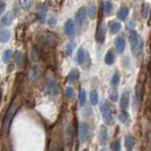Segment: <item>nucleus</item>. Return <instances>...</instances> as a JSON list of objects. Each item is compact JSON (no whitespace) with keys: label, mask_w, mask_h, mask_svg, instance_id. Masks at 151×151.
<instances>
[{"label":"nucleus","mask_w":151,"mask_h":151,"mask_svg":"<svg viewBox=\"0 0 151 151\" xmlns=\"http://www.w3.org/2000/svg\"><path fill=\"white\" fill-rule=\"evenodd\" d=\"M129 42L131 47V51L135 56H138L142 53L144 49V41L142 37L135 31L129 32Z\"/></svg>","instance_id":"1"},{"label":"nucleus","mask_w":151,"mask_h":151,"mask_svg":"<svg viewBox=\"0 0 151 151\" xmlns=\"http://www.w3.org/2000/svg\"><path fill=\"white\" fill-rule=\"evenodd\" d=\"M100 111L103 117V121L105 122L107 125H112L114 124V119L112 116V111H111V104L108 101L104 100L100 104Z\"/></svg>","instance_id":"2"},{"label":"nucleus","mask_w":151,"mask_h":151,"mask_svg":"<svg viewBox=\"0 0 151 151\" xmlns=\"http://www.w3.org/2000/svg\"><path fill=\"white\" fill-rule=\"evenodd\" d=\"M45 86V90L49 95L53 97L59 95V92H60L59 84H58V81H57V79L52 74H48L46 76Z\"/></svg>","instance_id":"3"},{"label":"nucleus","mask_w":151,"mask_h":151,"mask_svg":"<svg viewBox=\"0 0 151 151\" xmlns=\"http://www.w3.org/2000/svg\"><path fill=\"white\" fill-rule=\"evenodd\" d=\"M37 38L39 39L42 43L45 45L55 47L58 43V37H57L54 34H52L50 31H42L40 34H38Z\"/></svg>","instance_id":"4"},{"label":"nucleus","mask_w":151,"mask_h":151,"mask_svg":"<svg viewBox=\"0 0 151 151\" xmlns=\"http://www.w3.org/2000/svg\"><path fill=\"white\" fill-rule=\"evenodd\" d=\"M20 108V105H17L16 104H14L13 102L12 103L11 107H9V110L7 112L6 116L4 118V122H3V126H4V129L6 131H9V125H11V123H12V120L13 116L15 115V113L17 112V110Z\"/></svg>","instance_id":"5"},{"label":"nucleus","mask_w":151,"mask_h":151,"mask_svg":"<svg viewBox=\"0 0 151 151\" xmlns=\"http://www.w3.org/2000/svg\"><path fill=\"white\" fill-rule=\"evenodd\" d=\"M90 138V125L87 123H81L79 125V141L80 143H86Z\"/></svg>","instance_id":"6"},{"label":"nucleus","mask_w":151,"mask_h":151,"mask_svg":"<svg viewBox=\"0 0 151 151\" xmlns=\"http://www.w3.org/2000/svg\"><path fill=\"white\" fill-rule=\"evenodd\" d=\"M46 13H47V7L45 4H38L36 6V17L37 20H39L40 23H45L46 20Z\"/></svg>","instance_id":"7"},{"label":"nucleus","mask_w":151,"mask_h":151,"mask_svg":"<svg viewBox=\"0 0 151 151\" xmlns=\"http://www.w3.org/2000/svg\"><path fill=\"white\" fill-rule=\"evenodd\" d=\"M96 38L97 43H99V44H103L104 41H105V38H106V26L102 21H100L98 23Z\"/></svg>","instance_id":"8"},{"label":"nucleus","mask_w":151,"mask_h":151,"mask_svg":"<svg viewBox=\"0 0 151 151\" xmlns=\"http://www.w3.org/2000/svg\"><path fill=\"white\" fill-rule=\"evenodd\" d=\"M42 69L40 66H36V67L32 68L28 74V79L30 82H36L37 80H39L42 76Z\"/></svg>","instance_id":"9"},{"label":"nucleus","mask_w":151,"mask_h":151,"mask_svg":"<svg viewBox=\"0 0 151 151\" xmlns=\"http://www.w3.org/2000/svg\"><path fill=\"white\" fill-rule=\"evenodd\" d=\"M144 96V84L142 82H138L136 85L135 88V101L136 105L140 106V104L142 103Z\"/></svg>","instance_id":"10"},{"label":"nucleus","mask_w":151,"mask_h":151,"mask_svg":"<svg viewBox=\"0 0 151 151\" xmlns=\"http://www.w3.org/2000/svg\"><path fill=\"white\" fill-rule=\"evenodd\" d=\"M86 15H87L86 9L84 7L79 8V10L76 13V23H77L79 27L83 26L85 20H86Z\"/></svg>","instance_id":"11"},{"label":"nucleus","mask_w":151,"mask_h":151,"mask_svg":"<svg viewBox=\"0 0 151 151\" xmlns=\"http://www.w3.org/2000/svg\"><path fill=\"white\" fill-rule=\"evenodd\" d=\"M64 31L67 36L74 37L76 34V24L72 19H68L64 25Z\"/></svg>","instance_id":"12"},{"label":"nucleus","mask_w":151,"mask_h":151,"mask_svg":"<svg viewBox=\"0 0 151 151\" xmlns=\"http://www.w3.org/2000/svg\"><path fill=\"white\" fill-rule=\"evenodd\" d=\"M126 48V40L124 36H118L115 39V49L119 53H123Z\"/></svg>","instance_id":"13"},{"label":"nucleus","mask_w":151,"mask_h":151,"mask_svg":"<svg viewBox=\"0 0 151 151\" xmlns=\"http://www.w3.org/2000/svg\"><path fill=\"white\" fill-rule=\"evenodd\" d=\"M89 59V54L83 48H80L77 54V61L79 65H83L86 62V60Z\"/></svg>","instance_id":"14"},{"label":"nucleus","mask_w":151,"mask_h":151,"mask_svg":"<svg viewBox=\"0 0 151 151\" xmlns=\"http://www.w3.org/2000/svg\"><path fill=\"white\" fill-rule=\"evenodd\" d=\"M129 106V92L125 91L122 94L121 99H120V107L122 109H127Z\"/></svg>","instance_id":"15"},{"label":"nucleus","mask_w":151,"mask_h":151,"mask_svg":"<svg viewBox=\"0 0 151 151\" xmlns=\"http://www.w3.org/2000/svg\"><path fill=\"white\" fill-rule=\"evenodd\" d=\"M73 137H74V128L72 124H68L66 126V130H65V142L67 144H71L73 141Z\"/></svg>","instance_id":"16"},{"label":"nucleus","mask_w":151,"mask_h":151,"mask_svg":"<svg viewBox=\"0 0 151 151\" xmlns=\"http://www.w3.org/2000/svg\"><path fill=\"white\" fill-rule=\"evenodd\" d=\"M12 22H13V15L11 12H8L1 18V20H0V25L3 27H9L12 24Z\"/></svg>","instance_id":"17"},{"label":"nucleus","mask_w":151,"mask_h":151,"mask_svg":"<svg viewBox=\"0 0 151 151\" xmlns=\"http://www.w3.org/2000/svg\"><path fill=\"white\" fill-rule=\"evenodd\" d=\"M25 34H26V27L25 25L20 24L18 25L16 30H15V35H16V39L18 41H23L24 37H25Z\"/></svg>","instance_id":"18"},{"label":"nucleus","mask_w":151,"mask_h":151,"mask_svg":"<svg viewBox=\"0 0 151 151\" xmlns=\"http://www.w3.org/2000/svg\"><path fill=\"white\" fill-rule=\"evenodd\" d=\"M41 50L38 48V47H33L31 51H30V59L33 62H38L41 58Z\"/></svg>","instance_id":"19"},{"label":"nucleus","mask_w":151,"mask_h":151,"mask_svg":"<svg viewBox=\"0 0 151 151\" xmlns=\"http://www.w3.org/2000/svg\"><path fill=\"white\" fill-rule=\"evenodd\" d=\"M104 61L108 66H111L114 63L115 61V53L112 50H110L107 51V53L105 54V58H104Z\"/></svg>","instance_id":"20"},{"label":"nucleus","mask_w":151,"mask_h":151,"mask_svg":"<svg viewBox=\"0 0 151 151\" xmlns=\"http://www.w3.org/2000/svg\"><path fill=\"white\" fill-rule=\"evenodd\" d=\"M134 145H135V138L132 135H127L125 137V146H126V148L129 151H131Z\"/></svg>","instance_id":"21"},{"label":"nucleus","mask_w":151,"mask_h":151,"mask_svg":"<svg viewBox=\"0 0 151 151\" xmlns=\"http://www.w3.org/2000/svg\"><path fill=\"white\" fill-rule=\"evenodd\" d=\"M99 142L102 145L106 144L108 142V130L105 126H102L99 132Z\"/></svg>","instance_id":"22"},{"label":"nucleus","mask_w":151,"mask_h":151,"mask_svg":"<svg viewBox=\"0 0 151 151\" xmlns=\"http://www.w3.org/2000/svg\"><path fill=\"white\" fill-rule=\"evenodd\" d=\"M118 119H119V121L122 123V124L129 125V114L127 112V110L122 109L120 111V113H119V115H118Z\"/></svg>","instance_id":"23"},{"label":"nucleus","mask_w":151,"mask_h":151,"mask_svg":"<svg viewBox=\"0 0 151 151\" xmlns=\"http://www.w3.org/2000/svg\"><path fill=\"white\" fill-rule=\"evenodd\" d=\"M129 8H127V7H122L119 12H118L117 13V17H118V19L119 20H122V21H124L126 20V18L127 17V15H129Z\"/></svg>","instance_id":"24"},{"label":"nucleus","mask_w":151,"mask_h":151,"mask_svg":"<svg viewBox=\"0 0 151 151\" xmlns=\"http://www.w3.org/2000/svg\"><path fill=\"white\" fill-rule=\"evenodd\" d=\"M78 76H79L78 70L74 69H72L68 73V75H67V81L70 82V83H74L75 81H77V80L78 79Z\"/></svg>","instance_id":"25"},{"label":"nucleus","mask_w":151,"mask_h":151,"mask_svg":"<svg viewBox=\"0 0 151 151\" xmlns=\"http://www.w3.org/2000/svg\"><path fill=\"white\" fill-rule=\"evenodd\" d=\"M12 36L11 31L9 30H3L0 31V42L1 43H7V42L9 40Z\"/></svg>","instance_id":"26"},{"label":"nucleus","mask_w":151,"mask_h":151,"mask_svg":"<svg viewBox=\"0 0 151 151\" xmlns=\"http://www.w3.org/2000/svg\"><path fill=\"white\" fill-rule=\"evenodd\" d=\"M122 29V25L119 22H112L110 26V32L111 34H116Z\"/></svg>","instance_id":"27"},{"label":"nucleus","mask_w":151,"mask_h":151,"mask_svg":"<svg viewBox=\"0 0 151 151\" xmlns=\"http://www.w3.org/2000/svg\"><path fill=\"white\" fill-rule=\"evenodd\" d=\"M76 43L74 41H69L67 44H66V48H65V53L67 56H71L73 53V51L75 50Z\"/></svg>","instance_id":"28"},{"label":"nucleus","mask_w":151,"mask_h":151,"mask_svg":"<svg viewBox=\"0 0 151 151\" xmlns=\"http://www.w3.org/2000/svg\"><path fill=\"white\" fill-rule=\"evenodd\" d=\"M103 12L106 15H110L112 12V4L111 1H105L103 3Z\"/></svg>","instance_id":"29"},{"label":"nucleus","mask_w":151,"mask_h":151,"mask_svg":"<svg viewBox=\"0 0 151 151\" xmlns=\"http://www.w3.org/2000/svg\"><path fill=\"white\" fill-rule=\"evenodd\" d=\"M90 101L93 106H96L98 103V92L96 89H93L90 94Z\"/></svg>","instance_id":"30"},{"label":"nucleus","mask_w":151,"mask_h":151,"mask_svg":"<svg viewBox=\"0 0 151 151\" xmlns=\"http://www.w3.org/2000/svg\"><path fill=\"white\" fill-rule=\"evenodd\" d=\"M86 99H87L86 89L81 88L80 89V93H79V105L81 107H83L85 104H86Z\"/></svg>","instance_id":"31"},{"label":"nucleus","mask_w":151,"mask_h":151,"mask_svg":"<svg viewBox=\"0 0 151 151\" xmlns=\"http://www.w3.org/2000/svg\"><path fill=\"white\" fill-rule=\"evenodd\" d=\"M149 10H150V6L148 3H144L142 5V17L145 19L147 18L148 15H149Z\"/></svg>","instance_id":"32"},{"label":"nucleus","mask_w":151,"mask_h":151,"mask_svg":"<svg viewBox=\"0 0 151 151\" xmlns=\"http://www.w3.org/2000/svg\"><path fill=\"white\" fill-rule=\"evenodd\" d=\"M14 57V60H15V62L19 65H21L23 62H24V59H25V55H24L23 53H21V51H15V53H14L13 55Z\"/></svg>","instance_id":"33"},{"label":"nucleus","mask_w":151,"mask_h":151,"mask_svg":"<svg viewBox=\"0 0 151 151\" xmlns=\"http://www.w3.org/2000/svg\"><path fill=\"white\" fill-rule=\"evenodd\" d=\"M12 50H7L4 51L3 56H2V60H3V62L5 64H8L9 62V60L12 59Z\"/></svg>","instance_id":"34"},{"label":"nucleus","mask_w":151,"mask_h":151,"mask_svg":"<svg viewBox=\"0 0 151 151\" xmlns=\"http://www.w3.org/2000/svg\"><path fill=\"white\" fill-rule=\"evenodd\" d=\"M109 98H110L112 102H116L118 100V91L115 88H111V90L109 91Z\"/></svg>","instance_id":"35"},{"label":"nucleus","mask_w":151,"mask_h":151,"mask_svg":"<svg viewBox=\"0 0 151 151\" xmlns=\"http://www.w3.org/2000/svg\"><path fill=\"white\" fill-rule=\"evenodd\" d=\"M120 82V74L118 71L114 72V74L112 75V77L111 79V84L112 85L113 87H116L118 84Z\"/></svg>","instance_id":"36"},{"label":"nucleus","mask_w":151,"mask_h":151,"mask_svg":"<svg viewBox=\"0 0 151 151\" xmlns=\"http://www.w3.org/2000/svg\"><path fill=\"white\" fill-rule=\"evenodd\" d=\"M96 12H97V9L96 6H91L89 8V10H88V12H87V15L88 16L91 18V19H94L96 16Z\"/></svg>","instance_id":"37"},{"label":"nucleus","mask_w":151,"mask_h":151,"mask_svg":"<svg viewBox=\"0 0 151 151\" xmlns=\"http://www.w3.org/2000/svg\"><path fill=\"white\" fill-rule=\"evenodd\" d=\"M32 1L33 0H19L22 8L25 9V10H29L32 5Z\"/></svg>","instance_id":"38"},{"label":"nucleus","mask_w":151,"mask_h":151,"mask_svg":"<svg viewBox=\"0 0 151 151\" xmlns=\"http://www.w3.org/2000/svg\"><path fill=\"white\" fill-rule=\"evenodd\" d=\"M65 95L66 97H67L68 99H73L75 97V91H74V89L73 88H71V87H67L65 88Z\"/></svg>","instance_id":"39"},{"label":"nucleus","mask_w":151,"mask_h":151,"mask_svg":"<svg viewBox=\"0 0 151 151\" xmlns=\"http://www.w3.org/2000/svg\"><path fill=\"white\" fill-rule=\"evenodd\" d=\"M111 151H121V143L119 140H115L111 144Z\"/></svg>","instance_id":"40"},{"label":"nucleus","mask_w":151,"mask_h":151,"mask_svg":"<svg viewBox=\"0 0 151 151\" xmlns=\"http://www.w3.org/2000/svg\"><path fill=\"white\" fill-rule=\"evenodd\" d=\"M47 24L50 28H55L57 25V18L55 16H50L47 20Z\"/></svg>","instance_id":"41"},{"label":"nucleus","mask_w":151,"mask_h":151,"mask_svg":"<svg viewBox=\"0 0 151 151\" xmlns=\"http://www.w3.org/2000/svg\"><path fill=\"white\" fill-rule=\"evenodd\" d=\"M5 10H6V4L4 2H0V15L3 13Z\"/></svg>","instance_id":"42"},{"label":"nucleus","mask_w":151,"mask_h":151,"mask_svg":"<svg viewBox=\"0 0 151 151\" xmlns=\"http://www.w3.org/2000/svg\"><path fill=\"white\" fill-rule=\"evenodd\" d=\"M1 95H2V91L0 90V100H1Z\"/></svg>","instance_id":"43"}]
</instances>
